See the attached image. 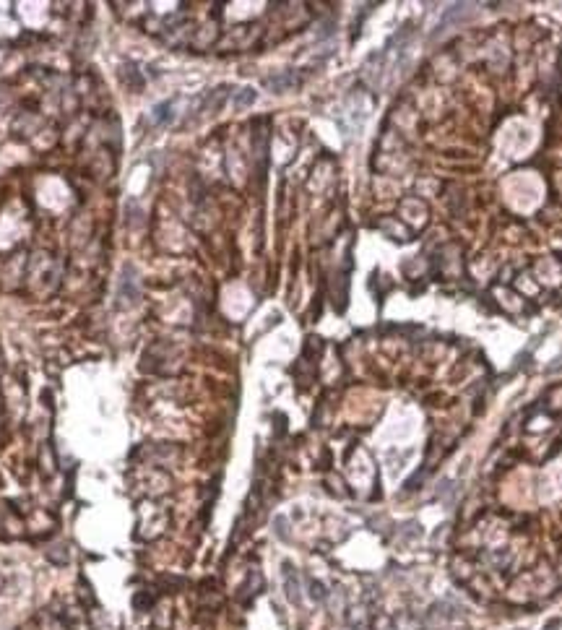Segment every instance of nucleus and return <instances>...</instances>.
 Wrapping results in <instances>:
<instances>
[{
	"mask_svg": "<svg viewBox=\"0 0 562 630\" xmlns=\"http://www.w3.org/2000/svg\"><path fill=\"white\" fill-rule=\"evenodd\" d=\"M130 276H133V268L128 266V268H125V276L120 279V286H117V300H128V302L138 300V292H135V279H130Z\"/></svg>",
	"mask_w": 562,
	"mask_h": 630,
	"instance_id": "obj_1",
	"label": "nucleus"
},
{
	"mask_svg": "<svg viewBox=\"0 0 562 630\" xmlns=\"http://www.w3.org/2000/svg\"><path fill=\"white\" fill-rule=\"evenodd\" d=\"M284 583H286V594H289L292 602H300V583H297V573L292 570L289 563H284Z\"/></svg>",
	"mask_w": 562,
	"mask_h": 630,
	"instance_id": "obj_2",
	"label": "nucleus"
},
{
	"mask_svg": "<svg viewBox=\"0 0 562 630\" xmlns=\"http://www.w3.org/2000/svg\"><path fill=\"white\" fill-rule=\"evenodd\" d=\"M292 84H294L292 76H271V78H266V86L273 89V91H284V89H289Z\"/></svg>",
	"mask_w": 562,
	"mask_h": 630,
	"instance_id": "obj_3",
	"label": "nucleus"
},
{
	"mask_svg": "<svg viewBox=\"0 0 562 630\" xmlns=\"http://www.w3.org/2000/svg\"><path fill=\"white\" fill-rule=\"evenodd\" d=\"M255 102V91L253 89H239V94L234 97V107H247Z\"/></svg>",
	"mask_w": 562,
	"mask_h": 630,
	"instance_id": "obj_4",
	"label": "nucleus"
}]
</instances>
